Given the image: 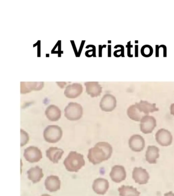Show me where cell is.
Instances as JSON below:
<instances>
[{"label":"cell","instance_id":"cell-1","mask_svg":"<svg viewBox=\"0 0 174 196\" xmlns=\"http://www.w3.org/2000/svg\"><path fill=\"white\" fill-rule=\"evenodd\" d=\"M112 147L107 142H99L88 151L87 158L94 165L107 161L112 153Z\"/></svg>","mask_w":174,"mask_h":196},{"label":"cell","instance_id":"cell-2","mask_svg":"<svg viewBox=\"0 0 174 196\" xmlns=\"http://www.w3.org/2000/svg\"><path fill=\"white\" fill-rule=\"evenodd\" d=\"M63 164L68 171L77 172L84 166L85 162L83 155L76 151H72L64 159Z\"/></svg>","mask_w":174,"mask_h":196},{"label":"cell","instance_id":"cell-3","mask_svg":"<svg viewBox=\"0 0 174 196\" xmlns=\"http://www.w3.org/2000/svg\"><path fill=\"white\" fill-rule=\"evenodd\" d=\"M63 136V131L60 127L56 125L48 126L44 130V137L49 143L58 142Z\"/></svg>","mask_w":174,"mask_h":196},{"label":"cell","instance_id":"cell-4","mask_svg":"<svg viewBox=\"0 0 174 196\" xmlns=\"http://www.w3.org/2000/svg\"><path fill=\"white\" fill-rule=\"evenodd\" d=\"M83 115V108L80 104L71 102L64 109V115L69 120H79Z\"/></svg>","mask_w":174,"mask_h":196},{"label":"cell","instance_id":"cell-5","mask_svg":"<svg viewBox=\"0 0 174 196\" xmlns=\"http://www.w3.org/2000/svg\"><path fill=\"white\" fill-rule=\"evenodd\" d=\"M155 139L157 143L163 147L171 145L172 142V136L171 132L166 129L162 128L156 133Z\"/></svg>","mask_w":174,"mask_h":196},{"label":"cell","instance_id":"cell-6","mask_svg":"<svg viewBox=\"0 0 174 196\" xmlns=\"http://www.w3.org/2000/svg\"><path fill=\"white\" fill-rule=\"evenodd\" d=\"M140 122V131L144 134L151 133L156 127L155 118L151 115H145Z\"/></svg>","mask_w":174,"mask_h":196},{"label":"cell","instance_id":"cell-7","mask_svg":"<svg viewBox=\"0 0 174 196\" xmlns=\"http://www.w3.org/2000/svg\"><path fill=\"white\" fill-rule=\"evenodd\" d=\"M132 178L136 183L143 185L147 184L150 179L149 173L142 167H135L132 172Z\"/></svg>","mask_w":174,"mask_h":196},{"label":"cell","instance_id":"cell-8","mask_svg":"<svg viewBox=\"0 0 174 196\" xmlns=\"http://www.w3.org/2000/svg\"><path fill=\"white\" fill-rule=\"evenodd\" d=\"M100 108L103 111L110 112L117 106V100L115 96L111 94H106L103 96L100 103Z\"/></svg>","mask_w":174,"mask_h":196},{"label":"cell","instance_id":"cell-9","mask_svg":"<svg viewBox=\"0 0 174 196\" xmlns=\"http://www.w3.org/2000/svg\"><path fill=\"white\" fill-rule=\"evenodd\" d=\"M129 146L133 152H141L145 147V140L139 134H134L129 140Z\"/></svg>","mask_w":174,"mask_h":196},{"label":"cell","instance_id":"cell-10","mask_svg":"<svg viewBox=\"0 0 174 196\" xmlns=\"http://www.w3.org/2000/svg\"><path fill=\"white\" fill-rule=\"evenodd\" d=\"M24 156L26 161L34 163L39 161L42 158V153L37 147L31 146L25 150Z\"/></svg>","mask_w":174,"mask_h":196},{"label":"cell","instance_id":"cell-11","mask_svg":"<svg viewBox=\"0 0 174 196\" xmlns=\"http://www.w3.org/2000/svg\"><path fill=\"white\" fill-rule=\"evenodd\" d=\"M127 174L125 167L120 165H115L112 167L110 177L112 180L115 183H120L125 180Z\"/></svg>","mask_w":174,"mask_h":196},{"label":"cell","instance_id":"cell-12","mask_svg":"<svg viewBox=\"0 0 174 196\" xmlns=\"http://www.w3.org/2000/svg\"><path fill=\"white\" fill-rule=\"evenodd\" d=\"M135 106L139 111L144 115H147L150 113L159 111V108L156 107L155 103H150L147 101L141 100L139 103H135Z\"/></svg>","mask_w":174,"mask_h":196},{"label":"cell","instance_id":"cell-13","mask_svg":"<svg viewBox=\"0 0 174 196\" xmlns=\"http://www.w3.org/2000/svg\"><path fill=\"white\" fill-rule=\"evenodd\" d=\"M82 91V85L80 83H75L67 86L64 93L67 98L74 99L79 96Z\"/></svg>","mask_w":174,"mask_h":196},{"label":"cell","instance_id":"cell-14","mask_svg":"<svg viewBox=\"0 0 174 196\" xmlns=\"http://www.w3.org/2000/svg\"><path fill=\"white\" fill-rule=\"evenodd\" d=\"M109 182L106 179L99 178L93 181V189L97 194H104L109 188Z\"/></svg>","mask_w":174,"mask_h":196},{"label":"cell","instance_id":"cell-15","mask_svg":"<svg viewBox=\"0 0 174 196\" xmlns=\"http://www.w3.org/2000/svg\"><path fill=\"white\" fill-rule=\"evenodd\" d=\"M159 149L156 145H149L145 152V159L150 164H156L159 157Z\"/></svg>","mask_w":174,"mask_h":196},{"label":"cell","instance_id":"cell-16","mask_svg":"<svg viewBox=\"0 0 174 196\" xmlns=\"http://www.w3.org/2000/svg\"><path fill=\"white\" fill-rule=\"evenodd\" d=\"M60 184L61 182L59 177L53 175L47 177L44 183L46 189L50 192L58 191L60 188Z\"/></svg>","mask_w":174,"mask_h":196},{"label":"cell","instance_id":"cell-17","mask_svg":"<svg viewBox=\"0 0 174 196\" xmlns=\"http://www.w3.org/2000/svg\"><path fill=\"white\" fill-rule=\"evenodd\" d=\"M63 153V150L57 147H50L46 151L47 157L54 164H57Z\"/></svg>","mask_w":174,"mask_h":196},{"label":"cell","instance_id":"cell-18","mask_svg":"<svg viewBox=\"0 0 174 196\" xmlns=\"http://www.w3.org/2000/svg\"><path fill=\"white\" fill-rule=\"evenodd\" d=\"M44 82H24L20 83V93H26L32 90H39L43 87Z\"/></svg>","mask_w":174,"mask_h":196},{"label":"cell","instance_id":"cell-19","mask_svg":"<svg viewBox=\"0 0 174 196\" xmlns=\"http://www.w3.org/2000/svg\"><path fill=\"white\" fill-rule=\"evenodd\" d=\"M84 84L87 93L90 96L96 97L100 96L102 88L98 82H87Z\"/></svg>","mask_w":174,"mask_h":196},{"label":"cell","instance_id":"cell-20","mask_svg":"<svg viewBox=\"0 0 174 196\" xmlns=\"http://www.w3.org/2000/svg\"><path fill=\"white\" fill-rule=\"evenodd\" d=\"M28 178L33 183L38 182L44 177L42 170L38 166L32 167L27 171Z\"/></svg>","mask_w":174,"mask_h":196},{"label":"cell","instance_id":"cell-21","mask_svg":"<svg viewBox=\"0 0 174 196\" xmlns=\"http://www.w3.org/2000/svg\"><path fill=\"white\" fill-rule=\"evenodd\" d=\"M46 117L47 118L53 122L57 121L61 117V111L56 105H51L46 109Z\"/></svg>","mask_w":174,"mask_h":196},{"label":"cell","instance_id":"cell-22","mask_svg":"<svg viewBox=\"0 0 174 196\" xmlns=\"http://www.w3.org/2000/svg\"><path fill=\"white\" fill-rule=\"evenodd\" d=\"M127 115L131 120L136 122H139L143 117L145 116L139 111L135 104L129 107L127 109Z\"/></svg>","mask_w":174,"mask_h":196},{"label":"cell","instance_id":"cell-23","mask_svg":"<svg viewBox=\"0 0 174 196\" xmlns=\"http://www.w3.org/2000/svg\"><path fill=\"white\" fill-rule=\"evenodd\" d=\"M120 196H139L140 193L135 188L131 186L122 185L118 188Z\"/></svg>","mask_w":174,"mask_h":196},{"label":"cell","instance_id":"cell-24","mask_svg":"<svg viewBox=\"0 0 174 196\" xmlns=\"http://www.w3.org/2000/svg\"><path fill=\"white\" fill-rule=\"evenodd\" d=\"M141 54L145 57H149L153 53V49L152 46L149 44H145L142 46L140 50Z\"/></svg>","mask_w":174,"mask_h":196},{"label":"cell","instance_id":"cell-25","mask_svg":"<svg viewBox=\"0 0 174 196\" xmlns=\"http://www.w3.org/2000/svg\"><path fill=\"white\" fill-rule=\"evenodd\" d=\"M20 134H21L20 147H23L24 145H25L28 142V140H29V137L28 134L23 129H20Z\"/></svg>","mask_w":174,"mask_h":196},{"label":"cell","instance_id":"cell-26","mask_svg":"<svg viewBox=\"0 0 174 196\" xmlns=\"http://www.w3.org/2000/svg\"><path fill=\"white\" fill-rule=\"evenodd\" d=\"M114 55L115 57H118L120 56L124 57L125 55H124V46L121 45V49L115 51L114 52Z\"/></svg>","mask_w":174,"mask_h":196},{"label":"cell","instance_id":"cell-27","mask_svg":"<svg viewBox=\"0 0 174 196\" xmlns=\"http://www.w3.org/2000/svg\"><path fill=\"white\" fill-rule=\"evenodd\" d=\"M131 41H129L127 43V44L126 45V47L128 49V50H127V55H128L129 57H132L133 56V54H131V48L133 47V45H131Z\"/></svg>","mask_w":174,"mask_h":196},{"label":"cell","instance_id":"cell-28","mask_svg":"<svg viewBox=\"0 0 174 196\" xmlns=\"http://www.w3.org/2000/svg\"><path fill=\"white\" fill-rule=\"evenodd\" d=\"M166 46V45H164V44H161V45H160V46H158V45H156V57H159V49L160 47H163Z\"/></svg>","mask_w":174,"mask_h":196},{"label":"cell","instance_id":"cell-29","mask_svg":"<svg viewBox=\"0 0 174 196\" xmlns=\"http://www.w3.org/2000/svg\"><path fill=\"white\" fill-rule=\"evenodd\" d=\"M139 45L136 44L135 46V56L137 57L139 56Z\"/></svg>","mask_w":174,"mask_h":196},{"label":"cell","instance_id":"cell-30","mask_svg":"<svg viewBox=\"0 0 174 196\" xmlns=\"http://www.w3.org/2000/svg\"><path fill=\"white\" fill-rule=\"evenodd\" d=\"M170 110H171V114L172 115L174 116V103H172L170 106Z\"/></svg>","mask_w":174,"mask_h":196},{"label":"cell","instance_id":"cell-31","mask_svg":"<svg viewBox=\"0 0 174 196\" xmlns=\"http://www.w3.org/2000/svg\"><path fill=\"white\" fill-rule=\"evenodd\" d=\"M164 196H174V193L172 191H169L164 194Z\"/></svg>","mask_w":174,"mask_h":196},{"label":"cell","instance_id":"cell-32","mask_svg":"<svg viewBox=\"0 0 174 196\" xmlns=\"http://www.w3.org/2000/svg\"><path fill=\"white\" fill-rule=\"evenodd\" d=\"M108 56H111V46H108Z\"/></svg>","mask_w":174,"mask_h":196},{"label":"cell","instance_id":"cell-33","mask_svg":"<svg viewBox=\"0 0 174 196\" xmlns=\"http://www.w3.org/2000/svg\"><path fill=\"white\" fill-rule=\"evenodd\" d=\"M50 196V195H49V194H42V196Z\"/></svg>","mask_w":174,"mask_h":196}]
</instances>
